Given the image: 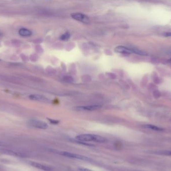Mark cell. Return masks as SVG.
Returning <instances> with one entry per match:
<instances>
[{
	"label": "cell",
	"instance_id": "12",
	"mask_svg": "<svg viewBox=\"0 0 171 171\" xmlns=\"http://www.w3.org/2000/svg\"><path fill=\"white\" fill-rule=\"evenodd\" d=\"M70 37V34L69 32H66L60 37V39L63 41H67Z\"/></svg>",
	"mask_w": 171,
	"mask_h": 171
},
{
	"label": "cell",
	"instance_id": "4",
	"mask_svg": "<svg viewBox=\"0 0 171 171\" xmlns=\"http://www.w3.org/2000/svg\"><path fill=\"white\" fill-rule=\"evenodd\" d=\"M29 124L32 127L42 130H46L48 128V125L43 121L37 119H31L29 121Z\"/></svg>",
	"mask_w": 171,
	"mask_h": 171
},
{
	"label": "cell",
	"instance_id": "16",
	"mask_svg": "<svg viewBox=\"0 0 171 171\" xmlns=\"http://www.w3.org/2000/svg\"><path fill=\"white\" fill-rule=\"evenodd\" d=\"M80 171H94L92 170L89 169H87V168H81L79 169Z\"/></svg>",
	"mask_w": 171,
	"mask_h": 171
},
{
	"label": "cell",
	"instance_id": "15",
	"mask_svg": "<svg viewBox=\"0 0 171 171\" xmlns=\"http://www.w3.org/2000/svg\"><path fill=\"white\" fill-rule=\"evenodd\" d=\"M70 78H72L70 77V76H65V77H64V80H65V81H68V82H71V81H72L73 80H71V79H70Z\"/></svg>",
	"mask_w": 171,
	"mask_h": 171
},
{
	"label": "cell",
	"instance_id": "8",
	"mask_svg": "<svg viewBox=\"0 0 171 171\" xmlns=\"http://www.w3.org/2000/svg\"><path fill=\"white\" fill-rule=\"evenodd\" d=\"M31 165L34 167L36 168L37 169L43 170L44 171H51L52 170L51 168L47 166V165H44L43 164L38 163L37 162H31Z\"/></svg>",
	"mask_w": 171,
	"mask_h": 171
},
{
	"label": "cell",
	"instance_id": "7",
	"mask_svg": "<svg viewBox=\"0 0 171 171\" xmlns=\"http://www.w3.org/2000/svg\"><path fill=\"white\" fill-rule=\"evenodd\" d=\"M101 108V105H88V106H79L76 108L77 110L79 111L86 110V111H93L96 110H99Z\"/></svg>",
	"mask_w": 171,
	"mask_h": 171
},
{
	"label": "cell",
	"instance_id": "9",
	"mask_svg": "<svg viewBox=\"0 0 171 171\" xmlns=\"http://www.w3.org/2000/svg\"><path fill=\"white\" fill-rule=\"evenodd\" d=\"M19 34L20 35L23 37H28L32 35V32L26 28H21L19 31Z\"/></svg>",
	"mask_w": 171,
	"mask_h": 171
},
{
	"label": "cell",
	"instance_id": "11",
	"mask_svg": "<svg viewBox=\"0 0 171 171\" xmlns=\"http://www.w3.org/2000/svg\"><path fill=\"white\" fill-rule=\"evenodd\" d=\"M143 127L145 128H148L150 130H154V131H157V132H161V131H163L164 130L163 128L157 127L154 125H143Z\"/></svg>",
	"mask_w": 171,
	"mask_h": 171
},
{
	"label": "cell",
	"instance_id": "2",
	"mask_svg": "<svg viewBox=\"0 0 171 171\" xmlns=\"http://www.w3.org/2000/svg\"><path fill=\"white\" fill-rule=\"evenodd\" d=\"M60 155L66 157L70 158L75 159L78 160H83V161H89L90 159L87 157L84 156L81 154H76L72 152H58Z\"/></svg>",
	"mask_w": 171,
	"mask_h": 171
},
{
	"label": "cell",
	"instance_id": "1",
	"mask_svg": "<svg viewBox=\"0 0 171 171\" xmlns=\"http://www.w3.org/2000/svg\"><path fill=\"white\" fill-rule=\"evenodd\" d=\"M76 139L80 141H95L103 143L106 141V138L102 136L92 134H82L76 137Z\"/></svg>",
	"mask_w": 171,
	"mask_h": 171
},
{
	"label": "cell",
	"instance_id": "14",
	"mask_svg": "<svg viewBox=\"0 0 171 171\" xmlns=\"http://www.w3.org/2000/svg\"><path fill=\"white\" fill-rule=\"evenodd\" d=\"M49 121L52 124H54V125H56V124H58L59 123V121H57V120H54V119H49Z\"/></svg>",
	"mask_w": 171,
	"mask_h": 171
},
{
	"label": "cell",
	"instance_id": "17",
	"mask_svg": "<svg viewBox=\"0 0 171 171\" xmlns=\"http://www.w3.org/2000/svg\"><path fill=\"white\" fill-rule=\"evenodd\" d=\"M165 35L166 36H171V32H169V33H166L165 34Z\"/></svg>",
	"mask_w": 171,
	"mask_h": 171
},
{
	"label": "cell",
	"instance_id": "3",
	"mask_svg": "<svg viewBox=\"0 0 171 171\" xmlns=\"http://www.w3.org/2000/svg\"><path fill=\"white\" fill-rule=\"evenodd\" d=\"M71 17L73 19L78 21L84 23L86 24L89 23L90 19L87 15L81 13H74L71 14Z\"/></svg>",
	"mask_w": 171,
	"mask_h": 171
},
{
	"label": "cell",
	"instance_id": "19",
	"mask_svg": "<svg viewBox=\"0 0 171 171\" xmlns=\"http://www.w3.org/2000/svg\"><path fill=\"white\" fill-rule=\"evenodd\" d=\"M1 35H2V34H1V33L0 32V36H1Z\"/></svg>",
	"mask_w": 171,
	"mask_h": 171
},
{
	"label": "cell",
	"instance_id": "13",
	"mask_svg": "<svg viewBox=\"0 0 171 171\" xmlns=\"http://www.w3.org/2000/svg\"><path fill=\"white\" fill-rule=\"evenodd\" d=\"M159 153L163 155L171 156V151H162L159 152Z\"/></svg>",
	"mask_w": 171,
	"mask_h": 171
},
{
	"label": "cell",
	"instance_id": "5",
	"mask_svg": "<svg viewBox=\"0 0 171 171\" xmlns=\"http://www.w3.org/2000/svg\"><path fill=\"white\" fill-rule=\"evenodd\" d=\"M0 152H2L3 154H4L13 156L20 157H25L24 154H23L15 152V151H13V150H8V149H0Z\"/></svg>",
	"mask_w": 171,
	"mask_h": 171
},
{
	"label": "cell",
	"instance_id": "6",
	"mask_svg": "<svg viewBox=\"0 0 171 171\" xmlns=\"http://www.w3.org/2000/svg\"><path fill=\"white\" fill-rule=\"evenodd\" d=\"M115 51L117 53H123V54H131L132 53H134L133 49L128 48L123 46H119L116 47Z\"/></svg>",
	"mask_w": 171,
	"mask_h": 171
},
{
	"label": "cell",
	"instance_id": "18",
	"mask_svg": "<svg viewBox=\"0 0 171 171\" xmlns=\"http://www.w3.org/2000/svg\"><path fill=\"white\" fill-rule=\"evenodd\" d=\"M4 145V143H3L2 142H1V141H0V147H1V146H3Z\"/></svg>",
	"mask_w": 171,
	"mask_h": 171
},
{
	"label": "cell",
	"instance_id": "10",
	"mask_svg": "<svg viewBox=\"0 0 171 171\" xmlns=\"http://www.w3.org/2000/svg\"><path fill=\"white\" fill-rule=\"evenodd\" d=\"M31 99L35 101H46L47 99L43 96L37 94H33L29 97Z\"/></svg>",
	"mask_w": 171,
	"mask_h": 171
}]
</instances>
